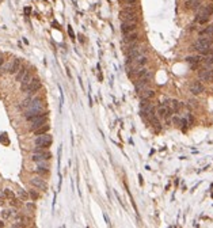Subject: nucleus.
I'll use <instances>...</instances> for the list:
<instances>
[{
    "mask_svg": "<svg viewBox=\"0 0 213 228\" xmlns=\"http://www.w3.org/2000/svg\"><path fill=\"white\" fill-rule=\"evenodd\" d=\"M212 45H213V41L211 37H200L198 40L193 44V49L206 55V53L209 52V49L212 48Z\"/></svg>",
    "mask_w": 213,
    "mask_h": 228,
    "instance_id": "nucleus-1",
    "label": "nucleus"
},
{
    "mask_svg": "<svg viewBox=\"0 0 213 228\" xmlns=\"http://www.w3.org/2000/svg\"><path fill=\"white\" fill-rule=\"evenodd\" d=\"M213 14V7L212 6H202L201 8L198 10L197 12V17H196V21L198 25H205L206 22L211 19V15Z\"/></svg>",
    "mask_w": 213,
    "mask_h": 228,
    "instance_id": "nucleus-2",
    "label": "nucleus"
},
{
    "mask_svg": "<svg viewBox=\"0 0 213 228\" xmlns=\"http://www.w3.org/2000/svg\"><path fill=\"white\" fill-rule=\"evenodd\" d=\"M140 113L145 120H149L152 116H155V109H153L151 101L148 99H141L140 103Z\"/></svg>",
    "mask_w": 213,
    "mask_h": 228,
    "instance_id": "nucleus-3",
    "label": "nucleus"
},
{
    "mask_svg": "<svg viewBox=\"0 0 213 228\" xmlns=\"http://www.w3.org/2000/svg\"><path fill=\"white\" fill-rule=\"evenodd\" d=\"M120 17L122 19V22H133V23H137V21H139L137 14L133 10V7H125L124 10H121Z\"/></svg>",
    "mask_w": 213,
    "mask_h": 228,
    "instance_id": "nucleus-4",
    "label": "nucleus"
},
{
    "mask_svg": "<svg viewBox=\"0 0 213 228\" xmlns=\"http://www.w3.org/2000/svg\"><path fill=\"white\" fill-rule=\"evenodd\" d=\"M52 158V154L49 151H46V150H43V148H39V147H37L36 150H34L33 152V155H31V160L33 162H42V160H49Z\"/></svg>",
    "mask_w": 213,
    "mask_h": 228,
    "instance_id": "nucleus-5",
    "label": "nucleus"
},
{
    "mask_svg": "<svg viewBox=\"0 0 213 228\" xmlns=\"http://www.w3.org/2000/svg\"><path fill=\"white\" fill-rule=\"evenodd\" d=\"M52 142H53V139H52V136L48 135V133L37 136L36 140H34V144H36V147L43 148V150H48V148L52 145Z\"/></svg>",
    "mask_w": 213,
    "mask_h": 228,
    "instance_id": "nucleus-6",
    "label": "nucleus"
},
{
    "mask_svg": "<svg viewBox=\"0 0 213 228\" xmlns=\"http://www.w3.org/2000/svg\"><path fill=\"white\" fill-rule=\"evenodd\" d=\"M151 79H152V72L148 69L147 74L144 76H141V78H139V80L136 82V91H137V93H141L143 90H145V88L148 87Z\"/></svg>",
    "mask_w": 213,
    "mask_h": 228,
    "instance_id": "nucleus-7",
    "label": "nucleus"
},
{
    "mask_svg": "<svg viewBox=\"0 0 213 228\" xmlns=\"http://www.w3.org/2000/svg\"><path fill=\"white\" fill-rule=\"evenodd\" d=\"M31 125H30V131H36V129H38L39 126H42V125H45L46 122H48V113H45V114H42V116H38V117H36L34 120H31Z\"/></svg>",
    "mask_w": 213,
    "mask_h": 228,
    "instance_id": "nucleus-8",
    "label": "nucleus"
},
{
    "mask_svg": "<svg viewBox=\"0 0 213 228\" xmlns=\"http://www.w3.org/2000/svg\"><path fill=\"white\" fill-rule=\"evenodd\" d=\"M41 86H42V84H41L39 79L38 78H33V79H31V82H30V84H29V87H27L26 93L29 95H34L41 88Z\"/></svg>",
    "mask_w": 213,
    "mask_h": 228,
    "instance_id": "nucleus-9",
    "label": "nucleus"
},
{
    "mask_svg": "<svg viewBox=\"0 0 213 228\" xmlns=\"http://www.w3.org/2000/svg\"><path fill=\"white\" fill-rule=\"evenodd\" d=\"M171 114H173V110H171L166 103H163V104H160V106L158 107V116L160 117V118L168 120L171 117Z\"/></svg>",
    "mask_w": 213,
    "mask_h": 228,
    "instance_id": "nucleus-10",
    "label": "nucleus"
},
{
    "mask_svg": "<svg viewBox=\"0 0 213 228\" xmlns=\"http://www.w3.org/2000/svg\"><path fill=\"white\" fill-rule=\"evenodd\" d=\"M30 183L34 186V188L42 190V192H46V190H48V185H46V182L41 178V177H34V178H31Z\"/></svg>",
    "mask_w": 213,
    "mask_h": 228,
    "instance_id": "nucleus-11",
    "label": "nucleus"
},
{
    "mask_svg": "<svg viewBox=\"0 0 213 228\" xmlns=\"http://www.w3.org/2000/svg\"><path fill=\"white\" fill-rule=\"evenodd\" d=\"M204 90H205V87H204V84L198 80H193L192 84H190V93L193 95H200L204 93Z\"/></svg>",
    "mask_w": 213,
    "mask_h": 228,
    "instance_id": "nucleus-12",
    "label": "nucleus"
},
{
    "mask_svg": "<svg viewBox=\"0 0 213 228\" xmlns=\"http://www.w3.org/2000/svg\"><path fill=\"white\" fill-rule=\"evenodd\" d=\"M34 76L33 74H31V71H27L26 72V75L22 78V80H21V91H23V93H26V90H27V87H29V84H30V82H31V79H33Z\"/></svg>",
    "mask_w": 213,
    "mask_h": 228,
    "instance_id": "nucleus-13",
    "label": "nucleus"
},
{
    "mask_svg": "<svg viewBox=\"0 0 213 228\" xmlns=\"http://www.w3.org/2000/svg\"><path fill=\"white\" fill-rule=\"evenodd\" d=\"M136 30H137V23H133V22H122L121 23L122 34L132 33V31H136Z\"/></svg>",
    "mask_w": 213,
    "mask_h": 228,
    "instance_id": "nucleus-14",
    "label": "nucleus"
},
{
    "mask_svg": "<svg viewBox=\"0 0 213 228\" xmlns=\"http://www.w3.org/2000/svg\"><path fill=\"white\" fill-rule=\"evenodd\" d=\"M200 79L202 82H213V69L205 68L200 72Z\"/></svg>",
    "mask_w": 213,
    "mask_h": 228,
    "instance_id": "nucleus-15",
    "label": "nucleus"
},
{
    "mask_svg": "<svg viewBox=\"0 0 213 228\" xmlns=\"http://www.w3.org/2000/svg\"><path fill=\"white\" fill-rule=\"evenodd\" d=\"M137 40H139V33L136 31H132V33H128V34H124V41L126 44H129V45H132V44H136Z\"/></svg>",
    "mask_w": 213,
    "mask_h": 228,
    "instance_id": "nucleus-16",
    "label": "nucleus"
},
{
    "mask_svg": "<svg viewBox=\"0 0 213 228\" xmlns=\"http://www.w3.org/2000/svg\"><path fill=\"white\" fill-rule=\"evenodd\" d=\"M22 66V59H14L12 60V63L10 64V68H8V72H10L11 75L17 74L18 71H19V68Z\"/></svg>",
    "mask_w": 213,
    "mask_h": 228,
    "instance_id": "nucleus-17",
    "label": "nucleus"
},
{
    "mask_svg": "<svg viewBox=\"0 0 213 228\" xmlns=\"http://www.w3.org/2000/svg\"><path fill=\"white\" fill-rule=\"evenodd\" d=\"M46 160H42V162H38V166H37V174H39V175H45V174L49 173V166L45 163Z\"/></svg>",
    "mask_w": 213,
    "mask_h": 228,
    "instance_id": "nucleus-18",
    "label": "nucleus"
},
{
    "mask_svg": "<svg viewBox=\"0 0 213 228\" xmlns=\"http://www.w3.org/2000/svg\"><path fill=\"white\" fill-rule=\"evenodd\" d=\"M166 104H167V106L170 107L171 110H173V113H178L181 110V107H182V103L178 102V101H175V99H168Z\"/></svg>",
    "mask_w": 213,
    "mask_h": 228,
    "instance_id": "nucleus-19",
    "label": "nucleus"
},
{
    "mask_svg": "<svg viewBox=\"0 0 213 228\" xmlns=\"http://www.w3.org/2000/svg\"><path fill=\"white\" fill-rule=\"evenodd\" d=\"M153 97H155V91H153L152 88H145V90H143L141 93H140V98H141V99L151 101Z\"/></svg>",
    "mask_w": 213,
    "mask_h": 228,
    "instance_id": "nucleus-20",
    "label": "nucleus"
},
{
    "mask_svg": "<svg viewBox=\"0 0 213 228\" xmlns=\"http://www.w3.org/2000/svg\"><path fill=\"white\" fill-rule=\"evenodd\" d=\"M200 4H201V0H186L185 7L187 10H196V8H198Z\"/></svg>",
    "mask_w": 213,
    "mask_h": 228,
    "instance_id": "nucleus-21",
    "label": "nucleus"
},
{
    "mask_svg": "<svg viewBox=\"0 0 213 228\" xmlns=\"http://www.w3.org/2000/svg\"><path fill=\"white\" fill-rule=\"evenodd\" d=\"M186 61L192 66H196V65H198V63L202 61V57L201 56H190V57H186Z\"/></svg>",
    "mask_w": 213,
    "mask_h": 228,
    "instance_id": "nucleus-22",
    "label": "nucleus"
},
{
    "mask_svg": "<svg viewBox=\"0 0 213 228\" xmlns=\"http://www.w3.org/2000/svg\"><path fill=\"white\" fill-rule=\"evenodd\" d=\"M200 37H213V25H211V26L202 28L201 31H200Z\"/></svg>",
    "mask_w": 213,
    "mask_h": 228,
    "instance_id": "nucleus-23",
    "label": "nucleus"
},
{
    "mask_svg": "<svg viewBox=\"0 0 213 228\" xmlns=\"http://www.w3.org/2000/svg\"><path fill=\"white\" fill-rule=\"evenodd\" d=\"M27 71H29V69H27V66L22 65L21 68H19V71H18L17 74H15V75H17V76H15V79H17V82H21V80H22V78H23V76L26 75V72H27Z\"/></svg>",
    "mask_w": 213,
    "mask_h": 228,
    "instance_id": "nucleus-24",
    "label": "nucleus"
},
{
    "mask_svg": "<svg viewBox=\"0 0 213 228\" xmlns=\"http://www.w3.org/2000/svg\"><path fill=\"white\" fill-rule=\"evenodd\" d=\"M49 129H50V126L49 125H42V126H39L38 129H36V131H34V135L36 136H39V135H45V133H48L49 132Z\"/></svg>",
    "mask_w": 213,
    "mask_h": 228,
    "instance_id": "nucleus-25",
    "label": "nucleus"
},
{
    "mask_svg": "<svg viewBox=\"0 0 213 228\" xmlns=\"http://www.w3.org/2000/svg\"><path fill=\"white\" fill-rule=\"evenodd\" d=\"M202 63L205 66H212L213 65V53H208L205 57H202Z\"/></svg>",
    "mask_w": 213,
    "mask_h": 228,
    "instance_id": "nucleus-26",
    "label": "nucleus"
},
{
    "mask_svg": "<svg viewBox=\"0 0 213 228\" xmlns=\"http://www.w3.org/2000/svg\"><path fill=\"white\" fill-rule=\"evenodd\" d=\"M149 121H151L152 126L156 129V131H160V128H162V126H160V122H159L158 117H156V116H152L151 118H149Z\"/></svg>",
    "mask_w": 213,
    "mask_h": 228,
    "instance_id": "nucleus-27",
    "label": "nucleus"
},
{
    "mask_svg": "<svg viewBox=\"0 0 213 228\" xmlns=\"http://www.w3.org/2000/svg\"><path fill=\"white\" fill-rule=\"evenodd\" d=\"M31 101H33V98H31V95H29V97H27L26 99L22 101V103H21V109H24V107H29V106H30V103H31Z\"/></svg>",
    "mask_w": 213,
    "mask_h": 228,
    "instance_id": "nucleus-28",
    "label": "nucleus"
},
{
    "mask_svg": "<svg viewBox=\"0 0 213 228\" xmlns=\"http://www.w3.org/2000/svg\"><path fill=\"white\" fill-rule=\"evenodd\" d=\"M3 193H4L6 198H10V200H11V198H14V197H15V194L11 192L10 189H4V190H3Z\"/></svg>",
    "mask_w": 213,
    "mask_h": 228,
    "instance_id": "nucleus-29",
    "label": "nucleus"
},
{
    "mask_svg": "<svg viewBox=\"0 0 213 228\" xmlns=\"http://www.w3.org/2000/svg\"><path fill=\"white\" fill-rule=\"evenodd\" d=\"M12 213H15V211L12 212V211H10V209H7V211H3L2 212V216H3V218H8V217H11Z\"/></svg>",
    "mask_w": 213,
    "mask_h": 228,
    "instance_id": "nucleus-30",
    "label": "nucleus"
},
{
    "mask_svg": "<svg viewBox=\"0 0 213 228\" xmlns=\"http://www.w3.org/2000/svg\"><path fill=\"white\" fill-rule=\"evenodd\" d=\"M122 3H124L126 7H133V6L137 3V0H122Z\"/></svg>",
    "mask_w": 213,
    "mask_h": 228,
    "instance_id": "nucleus-31",
    "label": "nucleus"
},
{
    "mask_svg": "<svg viewBox=\"0 0 213 228\" xmlns=\"http://www.w3.org/2000/svg\"><path fill=\"white\" fill-rule=\"evenodd\" d=\"M21 200H18V198H11V205H14V207H21Z\"/></svg>",
    "mask_w": 213,
    "mask_h": 228,
    "instance_id": "nucleus-32",
    "label": "nucleus"
},
{
    "mask_svg": "<svg viewBox=\"0 0 213 228\" xmlns=\"http://www.w3.org/2000/svg\"><path fill=\"white\" fill-rule=\"evenodd\" d=\"M68 33H69L71 40H72V41H75V33H73V30H72V27H71V26H68Z\"/></svg>",
    "mask_w": 213,
    "mask_h": 228,
    "instance_id": "nucleus-33",
    "label": "nucleus"
},
{
    "mask_svg": "<svg viewBox=\"0 0 213 228\" xmlns=\"http://www.w3.org/2000/svg\"><path fill=\"white\" fill-rule=\"evenodd\" d=\"M3 65H4V57L0 56V75L3 74V71H2V69H3Z\"/></svg>",
    "mask_w": 213,
    "mask_h": 228,
    "instance_id": "nucleus-34",
    "label": "nucleus"
},
{
    "mask_svg": "<svg viewBox=\"0 0 213 228\" xmlns=\"http://www.w3.org/2000/svg\"><path fill=\"white\" fill-rule=\"evenodd\" d=\"M19 196H21V197L23 198V200H26L27 197H29V196H27V193L23 192V190H19Z\"/></svg>",
    "mask_w": 213,
    "mask_h": 228,
    "instance_id": "nucleus-35",
    "label": "nucleus"
},
{
    "mask_svg": "<svg viewBox=\"0 0 213 228\" xmlns=\"http://www.w3.org/2000/svg\"><path fill=\"white\" fill-rule=\"evenodd\" d=\"M30 196H31V198H33V200H37V198H38V194H37L36 192H33V190L30 192Z\"/></svg>",
    "mask_w": 213,
    "mask_h": 228,
    "instance_id": "nucleus-36",
    "label": "nucleus"
},
{
    "mask_svg": "<svg viewBox=\"0 0 213 228\" xmlns=\"http://www.w3.org/2000/svg\"><path fill=\"white\" fill-rule=\"evenodd\" d=\"M2 227H6V224H4V223H3V221H2V220H0V228H2Z\"/></svg>",
    "mask_w": 213,
    "mask_h": 228,
    "instance_id": "nucleus-37",
    "label": "nucleus"
}]
</instances>
